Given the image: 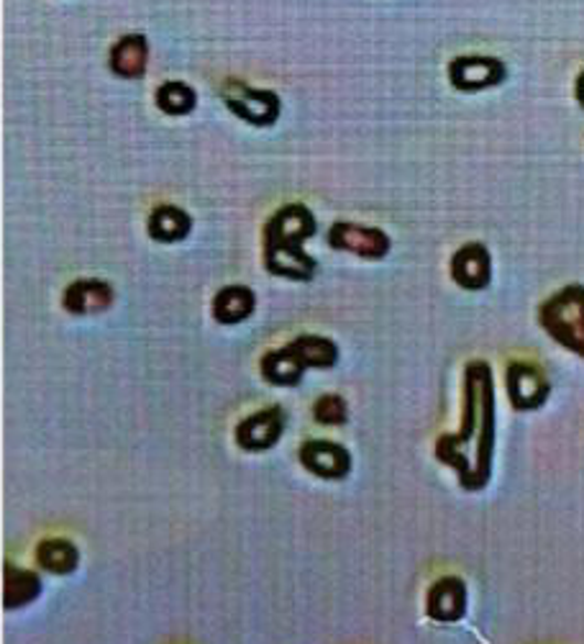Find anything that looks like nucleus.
<instances>
[{"instance_id":"f257e3e1","label":"nucleus","mask_w":584,"mask_h":644,"mask_svg":"<svg viewBox=\"0 0 584 644\" xmlns=\"http://www.w3.org/2000/svg\"><path fill=\"white\" fill-rule=\"evenodd\" d=\"M495 380L485 360H471L464 368V424L456 434L436 442V460L459 475L464 490L477 493L490 483L495 455Z\"/></svg>"},{"instance_id":"f03ea898","label":"nucleus","mask_w":584,"mask_h":644,"mask_svg":"<svg viewBox=\"0 0 584 644\" xmlns=\"http://www.w3.org/2000/svg\"><path fill=\"white\" fill-rule=\"evenodd\" d=\"M316 234V219L302 203H287L264 226V267L287 281H310L318 262L302 250Z\"/></svg>"},{"instance_id":"7ed1b4c3","label":"nucleus","mask_w":584,"mask_h":644,"mask_svg":"<svg viewBox=\"0 0 584 644\" xmlns=\"http://www.w3.org/2000/svg\"><path fill=\"white\" fill-rule=\"evenodd\" d=\"M336 362H339V347L331 339L302 334V337L293 339L283 349H269L262 357L259 370L269 386L293 388L300 383L306 370H331Z\"/></svg>"},{"instance_id":"20e7f679","label":"nucleus","mask_w":584,"mask_h":644,"mask_svg":"<svg viewBox=\"0 0 584 644\" xmlns=\"http://www.w3.org/2000/svg\"><path fill=\"white\" fill-rule=\"evenodd\" d=\"M539 321L551 339L584 357V285H570L541 306Z\"/></svg>"},{"instance_id":"39448f33","label":"nucleus","mask_w":584,"mask_h":644,"mask_svg":"<svg viewBox=\"0 0 584 644\" xmlns=\"http://www.w3.org/2000/svg\"><path fill=\"white\" fill-rule=\"evenodd\" d=\"M221 98L226 103L231 114L244 118L246 124L254 126H269L277 122L279 116V98L272 91H257V87L229 81L221 87Z\"/></svg>"},{"instance_id":"423d86ee","label":"nucleus","mask_w":584,"mask_h":644,"mask_svg":"<svg viewBox=\"0 0 584 644\" xmlns=\"http://www.w3.org/2000/svg\"><path fill=\"white\" fill-rule=\"evenodd\" d=\"M285 411L279 405H267L236 426V444L244 452H267L283 440Z\"/></svg>"},{"instance_id":"0eeeda50","label":"nucleus","mask_w":584,"mask_h":644,"mask_svg":"<svg viewBox=\"0 0 584 644\" xmlns=\"http://www.w3.org/2000/svg\"><path fill=\"white\" fill-rule=\"evenodd\" d=\"M508 399L516 411H535L549 401L551 386L543 372L531 362H513L508 368Z\"/></svg>"},{"instance_id":"6e6552de","label":"nucleus","mask_w":584,"mask_h":644,"mask_svg":"<svg viewBox=\"0 0 584 644\" xmlns=\"http://www.w3.org/2000/svg\"><path fill=\"white\" fill-rule=\"evenodd\" d=\"M300 463L308 473L318 475L323 481H343L349 478L351 467V455L343 444L326 442V440H310L300 447Z\"/></svg>"},{"instance_id":"1a4fd4ad","label":"nucleus","mask_w":584,"mask_h":644,"mask_svg":"<svg viewBox=\"0 0 584 644\" xmlns=\"http://www.w3.org/2000/svg\"><path fill=\"white\" fill-rule=\"evenodd\" d=\"M328 242H331L333 250L351 252L364 260H382L387 257L390 252V236L385 232H380V229L374 226L349 224V221L333 224L331 234H328Z\"/></svg>"},{"instance_id":"9d476101","label":"nucleus","mask_w":584,"mask_h":644,"mask_svg":"<svg viewBox=\"0 0 584 644\" xmlns=\"http://www.w3.org/2000/svg\"><path fill=\"white\" fill-rule=\"evenodd\" d=\"M449 81L456 91H485L506 81V67L495 57H456L449 65Z\"/></svg>"},{"instance_id":"9b49d317","label":"nucleus","mask_w":584,"mask_h":644,"mask_svg":"<svg viewBox=\"0 0 584 644\" xmlns=\"http://www.w3.org/2000/svg\"><path fill=\"white\" fill-rule=\"evenodd\" d=\"M452 277L464 291H482L490 285L492 262L485 244H464L452 257Z\"/></svg>"},{"instance_id":"f8f14e48","label":"nucleus","mask_w":584,"mask_h":644,"mask_svg":"<svg viewBox=\"0 0 584 644\" xmlns=\"http://www.w3.org/2000/svg\"><path fill=\"white\" fill-rule=\"evenodd\" d=\"M426 614L434 619V622L444 624L459 622V619L467 614V585H464V580L456 576L436 580L428 591Z\"/></svg>"},{"instance_id":"ddd939ff","label":"nucleus","mask_w":584,"mask_h":644,"mask_svg":"<svg viewBox=\"0 0 584 644\" xmlns=\"http://www.w3.org/2000/svg\"><path fill=\"white\" fill-rule=\"evenodd\" d=\"M62 304L70 314H103L114 306V288L106 281H95V277H83L67 285Z\"/></svg>"},{"instance_id":"4468645a","label":"nucleus","mask_w":584,"mask_h":644,"mask_svg":"<svg viewBox=\"0 0 584 644\" xmlns=\"http://www.w3.org/2000/svg\"><path fill=\"white\" fill-rule=\"evenodd\" d=\"M257 308V296L249 285H226L213 298V319L223 326H234L249 319Z\"/></svg>"},{"instance_id":"2eb2a0df","label":"nucleus","mask_w":584,"mask_h":644,"mask_svg":"<svg viewBox=\"0 0 584 644\" xmlns=\"http://www.w3.org/2000/svg\"><path fill=\"white\" fill-rule=\"evenodd\" d=\"M147 62H149V42L144 34H129L124 36L121 42L114 44L110 50V70L118 77H126V81H136L147 73Z\"/></svg>"},{"instance_id":"dca6fc26","label":"nucleus","mask_w":584,"mask_h":644,"mask_svg":"<svg viewBox=\"0 0 584 644\" xmlns=\"http://www.w3.org/2000/svg\"><path fill=\"white\" fill-rule=\"evenodd\" d=\"M42 595V578L36 572L6 564L3 568V609L15 611L34 603Z\"/></svg>"},{"instance_id":"f3484780","label":"nucleus","mask_w":584,"mask_h":644,"mask_svg":"<svg viewBox=\"0 0 584 644\" xmlns=\"http://www.w3.org/2000/svg\"><path fill=\"white\" fill-rule=\"evenodd\" d=\"M147 229L155 242L174 244V242H182L190 234V229H193V219H190L188 211L178 209V205H159V209L151 211Z\"/></svg>"},{"instance_id":"a211bd4d","label":"nucleus","mask_w":584,"mask_h":644,"mask_svg":"<svg viewBox=\"0 0 584 644\" xmlns=\"http://www.w3.org/2000/svg\"><path fill=\"white\" fill-rule=\"evenodd\" d=\"M36 562L44 572L52 576H72L79 564V552L70 539L46 537L36 545Z\"/></svg>"},{"instance_id":"6ab92c4d","label":"nucleus","mask_w":584,"mask_h":644,"mask_svg":"<svg viewBox=\"0 0 584 644\" xmlns=\"http://www.w3.org/2000/svg\"><path fill=\"white\" fill-rule=\"evenodd\" d=\"M157 106L167 116H185L195 108L198 95L188 83H164L155 95Z\"/></svg>"},{"instance_id":"aec40b11","label":"nucleus","mask_w":584,"mask_h":644,"mask_svg":"<svg viewBox=\"0 0 584 644\" xmlns=\"http://www.w3.org/2000/svg\"><path fill=\"white\" fill-rule=\"evenodd\" d=\"M314 419L318 421V424H326V426L347 424V419H349L347 401H343L339 393L321 395V399L314 403Z\"/></svg>"},{"instance_id":"412c9836","label":"nucleus","mask_w":584,"mask_h":644,"mask_svg":"<svg viewBox=\"0 0 584 644\" xmlns=\"http://www.w3.org/2000/svg\"><path fill=\"white\" fill-rule=\"evenodd\" d=\"M577 101L584 106V73L577 77Z\"/></svg>"}]
</instances>
